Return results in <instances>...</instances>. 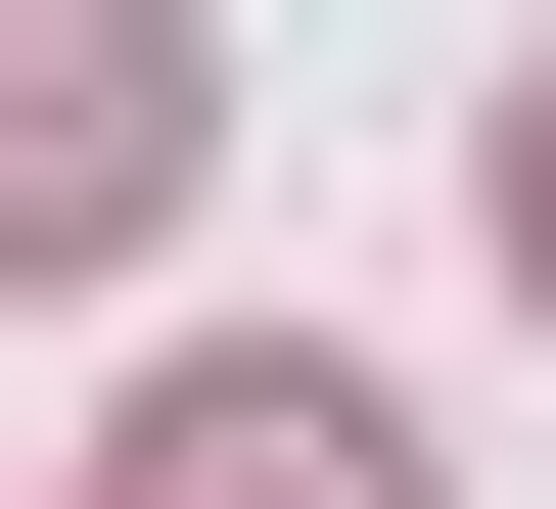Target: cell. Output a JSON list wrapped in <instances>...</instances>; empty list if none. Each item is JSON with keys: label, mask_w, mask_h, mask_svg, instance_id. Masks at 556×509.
I'll return each instance as SVG.
<instances>
[{"label": "cell", "mask_w": 556, "mask_h": 509, "mask_svg": "<svg viewBox=\"0 0 556 509\" xmlns=\"http://www.w3.org/2000/svg\"><path fill=\"white\" fill-rule=\"evenodd\" d=\"M139 509H464V463H417V371H325V325H186V371H139Z\"/></svg>", "instance_id": "2"}, {"label": "cell", "mask_w": 556, "mask_h": 509, "mask_svg": "<svg viewBox=\"0 0 556 509\" xmlns=\"http://www.w3.org/2000/svg\"><path fill=\"white\" fill-rule=\"evenodd\" d=\"M510 278H556V93H510Z\"/></svg>", "instance_id": "3"}, {"label": "cell", "mask_w": 556, "mask_h": 509, "mask_svg": "<svg viewBox=\"0 0 556 509\" xmlns=\"http://www.w3.org/2000/svg\"><path fill=\"white\" fill-rule=\"evenodd\" d=\"M186 232V0H0V278H139Z\"/></svg>", "instance_id": "1"}]
</instances>
